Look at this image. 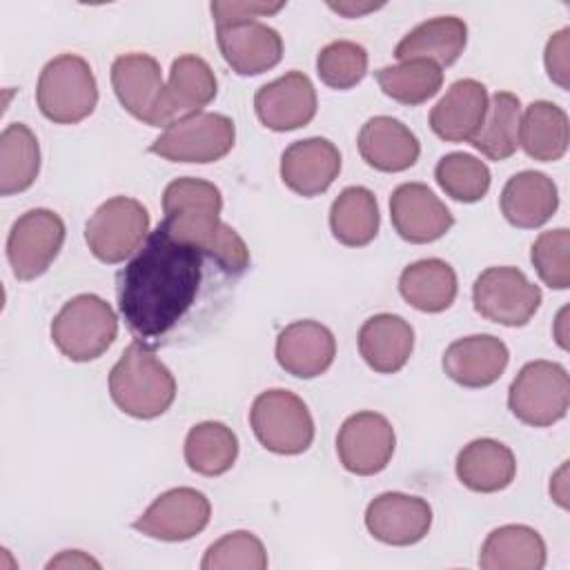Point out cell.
<instances>
[{
	"instance_id": "obj_1",
	"label": "cell",
	"mask_w": 570,
	"mask_h": 570,
	"mask_svg": "<svg viewBox=\"0 0 570 570\" xmlns=\"http://www.w3.org/2000/svg\"><path fill=\"white\" fill-rule=\"evenodd\" d=\"M205 252L176 240L160 223L149 232L118 272V307L138 341L160 343L187 318L205 281Z\"/></svg>"
},
{
	"instance_id": "obj_2",
	"label": "cell",
	"mask_w": 570,
	"mask_h": 570,
	"mask_svg": "<svg viewBox=\"0 0 570 570\" xmlns=\"http://www.w3.org/2000/svg\"><path fill=\"white\" fill-rule=\"evenodd\" d=\"M220 189L203 178H176L163 191L165 218L160 225L183 243L205 252L229 276L249 267V249L234 227L220 220Z\"/></svg>"
},
{
	"instance_id": "obj_3",
	"label": "cell",
	"mask_w": 570,
	"mask_h": 570,
	"mask_svg": "<svg viewBox=\"0 0 570 570\" xmlns=\"http://www.w3.org/2000/svg\"><path fill=\"white\" fill-rule=\"evenodd\" d=\"M111 401L134 419H156L176 399V379L142 341H134L109 372Z\"/></svg>"
},
{
	"instance_id": "obj_4",
	"label": "cell",
	"mask_w": 570,
	"mask_h": 570,
	"mask_svg": "<svg viewBox=\"0 0 570 570\" xmlns=\"http://www.w3.org/2000/svg\"><path fill=\"white\" fill-rule=\"evenodd\" d=\"M36 100L51 122L73 125L85 120L98 102V85L89 62L76 53L49 60L40 71Z\"/></svg>"
},
{
	"instance_id": "obj_5",
	"label": "cell",
	"mask_w": 570,
	"mask_h": 570,
	"mask_svg": "<svg viewBox=\"0 0 570 570\" xmlns=\"http://www.w3.org/2000/svg\"><path fill=\"white\" fill-rule=\"evenodd\" d=\"M118 336V318L111 305L96 294H78L67 301L51 321L53 345L76 363L98 358Z\"/></svg>"
},
{
	"instance_id": "obj_6",
	"label": "cell",
	"mask_w": 570,
	"mask_h": 570,
	"mask_svg": "<svg viewBox=\"0 0 570 570\" xmlns=\"http://www.w3.org/2000/svg\"><path fill=\"white\" fill-rule=\"evenodd\" d=\"M249 425L258 443L274 454H301L314 441V419L307 405L281 387L265 390L254 399Z\"/></svg>"
},
{
	"instance_id": "obj_7",
	"label": "cell",
	"mask_w": 570,
	"mask_h": 570,
	"mask_svg": "<svg viewBox=\"0 0 570 570\" xmlns=\"http://www.w3.org/2000/svg\"><path fill=\"white\" fill-rule=\"evenodd\" d=\"M570 403V379L552 361L525 363L508 390L510 412L525 425L548 428L561 421Z\"/></svg>"
},
{
	"instance_id": "obj_8",
	"label": "cell",
	"mask_w": 570,
	"mask_h": 570,
	"mask_svg": "<svg viewBox=\"0 0 570 570\" xmlns=\"http://www.w3.org/2000/svg\"><path fill=\"white\" fill-rule=\"evenodd\" d=\"M236 140L234 120L225 114L200 111L174 120L151 142L149 151L171 163H216L227 156Z\"/></svg>"
},
{
	"instance_id": "obj_9",
	"label": "cell",
	"mask_w": 570,
	"mask_h": 570,
	"mask_svg": "<svg viewBox=\"0 0 570 570\" xmlns=\"http://www.w3.org/2000/svg\"><path fill=\"white\" fill-rule=\"evenodd\" d=\"M149 236V212L142 203L129 196H114L105 200L87 220L85 240L91 254L116 265L140 249Z\"/></svg>"
},
{
	"instance_id": "obj_10",
	"label": "cell",
	"mask_w": 570,
	"mask_h": 570,
	"mask_svg": "<svg viewBox=\"0 0 570 570\" xmlns=\"http://www.w3.org/2000/svg\"><path fill=\"white\" fill-rule=\"evenodd\" d=\"M472 301L483 318L521 327L541 307V289L517 267H488L474 281Z\"/></svg>"
},
{
	"instance_id": "obj_11",
	"label": "cell",
	"mask_w": 570,
	"mask_h": 570,
	"mask_svg": "<svg viewBox=\"0 0 570 570\" xmlns=\"http://www.w3.org/2000/svg\"><path fill=\"white\" fill-rule=\"evenodd\" d=\"M65 243L62 218L45 207L24 212L7 238V258L18 281H33L49 269Z\"/></svg>"
},
{
	"instance_id": "obj_12",
	"label": "cell",
	"mask_w": 570,
	"mask_h": 570,
	"mask_svg": "<svg viewBox=\"0 0 570 570\" xmlns=\"http://www.w3.org/2000/svg\"><path fill=\"white\" fill-rule=\"evenodd\" d=\"M396 436L392 423L379 412L347 416L336 436V452L343 468L358 476H372L387 468Z\"/></svg>"
},
{
	"instance_id": "obj_13",
	"label": "cell",
	"mask_w": 570,
	"mask_h": 570,
	"mask_svg": "<svg viewBox=\"0 0 570 570\" xmlns=\"http://www.w3.org/2000/svg\"><path fill=\"white\" fill-rule=\"evenodd\" d=\"M111 85L120 105L149 127H167L160 65L149 53H125L111 65Z\"/></svg>"
},
{
	"instance_id": "obj_14",
	"label": "cell",
	"mask_w": 570,
	"mask_h": 570,
	"mask_svg": "<svg viewBox=\"0 0 570 570\" xmlns=\"http://www.w3.org/2000/svg\"><path fill=\"white\" fill-rule=\"evenodd\" d=\"M212 517L209 499L194 488L163 492L136 521L134 528L158 541H187L200 534Z\"/></svg>"
},
{
	"instance_id": "obj_15",
	"label": "cell",
	"mask_w": 570,
	"mask_h": 570,
	"mask_svg": "<svg viewBox=\"0 0 570 570\" xmlns=\"http://www.w3.org/2000/svg\"><path fill=\"white\" fill-rule=\"evenodd\" d=\"M390 218L396 234L407 243H432L454 225L452 212L423 183H403L390 196Z\"/></svg>"
},
{
	"instance_id": "obj_16",
	"label": "cell",
	"mask_w": 570,
	"mask_h": 570,
	"mask_svg": "<svg viewBox=\"0 0 570 570\" xmlns=\"http://www.w3.org/2000/svg\"><path fill=\"white\" fill-rule=\"evenodd\" d=\"M432 525V508L425 499L405 492H383L365 510V528L387 546L419 543Z\"/></svg>"
},
{
	"instance_id": "obj_17",
	"label": "cell",
	"mask_w": 570,
	"mask_h": 570,
	"mask_svg": "<svg viewBox=\"0 0 570 570\" xmlns=\"http://www.w3.org/2000/svg\"><path fill=\"white\" fill-rule=\"evenodd\" d=\"M254 109L272 131L301 129L316 116V89L303 71H287L256 91Z\"/></svg>"
},
{
	"instance_id": "obj_18",
	"label": "cell",
	"mask_w": 570,
	"mask_h": 570,
	"mask_svg": "<svg viewBox=\"0 0 570 570\" xmlns=\"http://www.w3.org/2000/svg\"><path fill=\"white\" fill-rule=\"evenodd\" d=\"M216 40L225 62L238 76L265 73L283 58L281 33L261 20L216 27Z\"/></svg>"
},
{
	"instance_id": "obj_19",
	"label": "cell",
	"mask_w": 570,
	"mask_h": 570,
	"mask_svg": "<svg viewBox=\"0 0 570 570\" xmlns=\"http://www.w3.org/2000/svg\"><path fill=\"white\" fill-rule=\"evenodd\" d=\"M338 171L341 154L332 140L321 136L296 140L281 156V180L305 198L327 191Z\"/></svg>"
},
{
	"instance_id": "obj_20",
	"label": "cell",
	"mask_w": 570,
	"mask_h": 570,
	"mask_svg": "<svg viewBox=\"0 0 570 570\" xmlns=\"http://www.w3.org/2000/svg\"><path fill=\"white\" fill-rule=\"evenodd\" d=\"M278 365L298 379H314L330 370L336 356V341L330 327L318 321H294L276 338Z\"/></svg>"
},
{
	"instance_id": "obj_21",
	"label": "cell",
	"mask_w": 570,
	"mask_h": 570,
	"mask_svg": "<svg viewBox=\"0 0 570 570\" xmlns=\"http://www.w3.org/2000/svg\"><path fill=\"white\" fill-rule=\"evenodd\" d=\"M488 89L474 78L450 85L445 96L430 111L432 131L448 142H470L488 114Z\"/></svg>"
},
{
	"instance_id": "obj_22",
	"label": "cell",
	"mask_w": 570,
	"mask_h": 570,
	"mask_svg": "<svg viewBox=\"0 0 570 570\" xmlns=\"http://www.w3.org/2000/svg\"><path fill=\"white\" fill-rule=\"evenodd\" d=\"M510 352L492 334H472L456 338L443 354L445 374L463 387H488L503 374Z\"/></svg>"
},
{
	"instance_id": "obj_23",
	"label": "cell",
	"mask_w": 570,
	"mask_h": 570,
	"mask_svg": "<svg viewBox=\"0 0 570 570\" xmlns=\"http://www.w3.org/2000/svg\"><path fill=\"white\" fill-rule=\"evenodd\" d=\"M361 158L387 174L410 169L421 154L419 138L410 127L392 116H374L358 131Z\"/></svg>"
},
{
	"instance_id": "obj_24",
	"label": "cell",
	"mask_w": 570,
	"mask_h": 570,
	"mask_svg": "<svg viewBox=\"0 0 570 570\" xmlns=\"http://www.w3.org/2000/svg\"><path fill=\"white\" fill-rule=\"evenodd\" d=\"M218 91L216 76L207 60L194 53H183L171 62L169 80L165 85V102L163 114L167 127L174 120L200 114Z\"/></svg>"
},
{
	"instance_id": "obj_25",
	"label": "cell",
	"mask_w": 570,
	"mask_h": 570,
	"mask_svg": "<svg viewBox=\"0 0 570 570\" xmlns=\"http://www.w3.org/2000/svg\"><path fill=\"white\" fill-rule=\"evenodd\" d=\"M414 330L399 314H374L358 330V352L379 374L399 372L412 356Z\"/></svg>"
},
{
	"instance_id": "obj_26",
	"label": "cell",
	"mask_w": 570,
	"mask_h": 570,
	"mask_svg": "<svg viewBox=\"0 0 570 570\" xmlns=\"http://www.w3.org/2000/svg\"><path fill=\"white\" fill-rule=\"evenodd\" d=\"M559 207V191L550 176L525 169L514 174L501 191V212L505 220L521 229L546 225Z\"/></svg>"
},
{
	"instance_id": "obj_27",
	"label": "cell",
	"mask_w": 570,
	"mask_h": 570,
	"mask_svg": "<svg viewBox=\"0 0 570 570\" xmlns=\"http://www.w3.org/2000/svg\"><path fill=\"white\" fill-rule=\"evenodd\" d=\"M468 42V24L456 16H439L416 24L394 47V58L430 60L439 67H450L459 60Z\"/></svg>"
},
{
	"instance_id": "obj_28",
	"label": "cell",
	"mask_w": 570,
	"mask_h": 570,
	"mask_svg": "<svg viewBox=\"0 0 570 570\" xmlns=\"http://www.w3.org/2000/svg\"><path fill=\"white\" fill-rule=\"evenodd\" d=\"M514 474V454L501 441L474 439L456 454V476L472 492H499L512 483Z\"/></svg>"
},
{
	"instance_id": "obj_29",
	"label": "cell",
	"mask_w": 570,
	"mask_h": 570,
	"mask_svg": "<svg viewBox=\"0 0 570 570\" xmlns=\"http://www.w3.org/2000/svg\"><path fill=\"white\" fill-rule=\"evenodd\" d=\"M479 566L483 570H541L546 566V541L530 525H501L485 537Z\"/></svg>"
},
{
	"instance_id": "obj_30",
	"label": "cell",
	"mask_w": 570,
	"mask_h": 570,
	"mask_svg": "<svg viewBox=\"0 0 570 570\" xmlns=\"http://www.w3.org/2000/svg\"><path fill=\"white\" fill-rule=\"evenodd\" d=\"M570 142L568 114L550 102L534 100L525 107L519 122V145L539 163H554L563 158Z\"/></svg>"
},
{
	"instance_id": "obj_31",
	"label": "cell",
	"mask_w": 570,
	"mask_h": 570,
	"mask_svg": "<svg viewBox=\"0 0 570 570\" xmlns=\"http://www.w3.org/2000/svg\"><path fill=\"white\" fill-rule=\"evenodd\" d=\"M456 274L441 258H421L407 265L399 276L401 296L419 312L439 314L456 298Z\"/></svg>"
},
{
	"instance_id": "obj_32",
	"label": "cell",
	"mask_w": 570,
	"mask_h": 570,
	"mask_svg": "<svg viewBox=\"0 0 570 570\" xmlns=\"http://www.w3.org/2000/svg\"><path fill=\"white\" fill-rule=\"evenodd\" d=\"M376 196L361 185L345 187L330 207V229L334 238L347 247H363L379 234Z\"/></svg>"
},
{
	"instance_id": "obj_33",
	"label": "cell",
	"mask_w": 570,
	"mask_h": 570,
	"mask_svg": "<svg viewBox=\"0 0 570 570\" xmlns=\"http://www.w3.org/2000/svg\"><path fill=\"white\" fill-rule=\"evenodd\" d=\"M40 171V147L24 122H11L0 134V194L29 189Z\"/></svg>"
},
{
	"instance_id": "obj_34",
	"label": "cell",
	"mask_w": 570,
	"mask_h": 570,
	"mask_svg": "<svg viewBox=\"0 0 570 570\" xmlns=\"http://www.w3.org/2000/svg\"><path fill=\"white\" fill-rule=\"evenodd\" d=\"M238 456V439L220 421H203L185 436V461L203 476L225 474Z\"/></svg>"
},
{
	"instance_id": "obj_35",
	"label": "cell",
	"mask_w": 570,
	"mask_h": 570,
	"mask_svg": "<svg viewBox=\"0 0 570 570\" xmlns=\"http://www.w3.org/2000/svg\"><path fill=\"white\" fill-rule=\"evenodd\" d=\"M519 122H521V102L510 91H497L488 102L485 120L479 134L470 140L490 160H505L519 147Z\"/></svg>"
},
{
	"instance_id": "obj_36",
	"label": "cell",
	"mask_w": 570,
	"mask_h": 570,
	"mask_svg": "<svg viewBox=\"0 0 570 570\" xmlns=\"http://www.w3.org/2000/svg\"><path fill=\"white\" fill-rule=\"evenodd\" d=\"M376 82L385 96L401 105H421L436 96L443 85V71L430 60H403L376 71Z\"/></svg>"
},
{
	"instance_id": "obj_37",
	"label": "cell",
	"mask_w": 570,
	"mask_h": 570,
	"mask_svg": "<svg viewBox=\"0 0 570 570\" xmlns=\"http://www.w3.org/2000/svg\"><path fill=\"white\" fill-rule=\"evenodd\" d=\"M434 178L439 187L459 203H476L490 189V169L472 154H445L436 167Z\"/></svg>"
},
{
	"instance_id": "obj_38",
	"label": "cell",
	"mask_w": 570,
	"mask_h": 570,
	"mask_svg": "<svg viewBox=\"0 0 570 570\" xmlns=\"http://www.w3.org/2000/svg\"><path fill=\"white\" fill-rule=\"evenodd\" d=\"M203 570H265L267 552L263 541L247 530H234L214 541L203 561Z\"/></svg>"
},
{
	"instance_id": "obj_39",
	"label": "cell",
	"mask_w": 570,
	"mask_h": 570,
	"mask_svg": "<svg viewBox=\"0 0 570 570\" xmlns=\"http://www.w3.org/2000/svg\"><path fill=\"white\" fill-rule=\"evenodd\" d=\"M318 78L332 89H350L367 73V51L352 40H336L321 49L316 58Z\"/></svg>"
},
{
	"instance_id": "obj_40",
	"label": "cell",
	"mask_w": 570,
	"mask_h": 570,
	"mask_svg": "<svg viewBox=\"0 0 570 570\" xmlns=\"http://www.w3.org/2000/svg\"><path fill=\"white\" fill-rule=\"evenodd\" d=\"M530 261L539 278L552 289H568L570 285V232L557 227L541 232L530 249Z\"/></svg>"
},
{
	"instance_id": "obj_41",
	"label": "cell",
	"mask_w": 570,
	"mask_h": 570,
	"mask_svg": "<svg viewBox=\"0 0 570 570\" xmlns=\"http://www.w3.org/2000/svg\"><path fill=\"white\" fill-rule=\"evenodd\" d=\"M285 7V2H212V16L216 27H227L234 22H243V20H256L261 16H272L278 13Z\"/></svg>"
},
{
	"instance_id": "obj_42",
	"label": "cell",
	"mask_w": 570,
	"mask_h": 570,
	"mask_svg": "<svg viewBox=\"0 0 570 570\" xmlns=\"http://www.w3.org/2000/svg\"><path fill=\"white\" fill-rule=\"evenodd\" d=\"M543 62L550 80L557 82L561 89H568V76H570V29L568 27L550 36L546 45Z\"/></svg>"
},
{
	"instance_id": "obj_43",
	"label": "cell",
	"mask_w": 570,
	"mask_h": 570,
	"mask_svg": "<svg viewBox=\"0 0 570 570\" xmlns=\"http://www.w3.org/2000/svg\"><path fill=\"white\" fill-rule=\"evenodd\" d=\"M100 568V563L98 561H94L91 557H87L85 552H80V550H65V552H60V557H56V559H51L49 563H47V568Z\"/></svg>"
},
{
	"instance_id": "obj_44",
	"label": "cell",
	"mask_w": 570,
	"mask_h": 570,
	"mask_svg": "<svg viewBox=\"0 0 570 570\" xmlns=\"http://www.w3.org/2000/svg\"><path fill=\"white\" fill-rule=\"evenodd\" d=\"M383 4H354V2H330V9L347 16V18H356V16H363V13H370L374 9H379Z\"/></svg>"
}]
</instances>
